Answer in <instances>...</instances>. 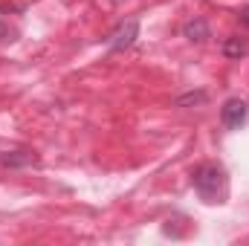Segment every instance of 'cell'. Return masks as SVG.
Here are the masks:
<instances>
[{"label":"cell","mask_w":249,"mask_h":246,"mask_svg":"<svg viewBox=\"0 0 249 246\" xmlns=\"http://www.w3.org/2000/svg\"><path fill=\"white\" fill-rule=\"evenodd\" d=\"M238 18H241V23H247L249 26V6H244V9L238 12Z\"/></svg>","instance_id":"ba28073f"},{"label":"cell","mask_w":249,"mask_h":246,"mask_svg":"<svg viewBox=\"0 0 249 246\" xmlns=\"http://www.w3.org/2000/svg\"><path fill=\"white\" fill-rule=\"evenodd\" d=\"M209 96L203 93V90H197V93H186V96H180V99H174V107H188V105H203Z\"/></svg>","instance_id":"52a82bcc"},{"label":"cell","mask_w":249,"mask_h":246,"mask_svg":"<svg viewBox=\"0 0 249 246\" xmlns=\"http://www.w3.org/2000/svg\"><path fill=\"white\" fill-rule=\"evenodd\" d=\"M136 38H139V20H136V18H127V20H122V23L113 29V35H110V50L122 53L127 47H133Z\"/></svg>","instance_id":"3957f363"},{"label":"cell","mask_w":249,"mask_h":246,"mask_svg":"<svg viewBox=\"0 0 249 246\" xmlns=\"http://www.w3.org/2000/svg\"><path fill=\"white\" fill-rule=\"evenodd\" d=\"M191 183H194V191L200 194V200H206V203H226V197H229L226 168L217 165V162L197 165L191 171Z\"/></svg>","instance_id":"6da1fadb"},{"label":"cell","mask_w":249,"mask_h":246,"mask_svg":"<svg viewBox=\"0 0 249 246\" xmlns=\"http://www.w3.org/2000/svg\"><path fill=\"white\" fill-rule=\"evenodd\" d=\"M249 119V105L247 99H226L220 107V122L226 124L229 130H238L241 124H247Z\"/></svg>","instance_id":"7a4b0ae2"},{"label":"cell","mask_w":249,"mask_h":246,"mask_svg":"<svg viewBox=\"0 0 249 246\" xmlns=\"http://www.w3.org/2000/svg\"><path fill=\"white\" fill-rule=\"evenodd\" d=\"M247 53H249L247 38L235 35V38H226V41H223V55H226V58H244Z\"/></svg>","instance_id":"5b68a950"},{"label":"cell","mask_w":249,"mask_h":246,"mask_svg":"<svg viewBox=\"0 0 249 246\" xmlns=\"http://www.w3.org/2000/svg\"><path fill=\"white\" fill-rule=\"evenodd\" d=\"M0 162H3L6 168H20V165H32V162H35V157H32V154H26V151H15V154H6Z\"/></svg>","instance_id":"8992f818"},{"label":"cell","mask_w":249,"mask_h":246,"mask_svg":"<svg viewBox=\"0 0 249 246\" xmlns=\"http://www.w3.org/2000/svg\"><path fill=\"white\" fill-rule=\"evenodd\" d=\"M183 35H186L188 41H194V44H203V41L212 38L209 23H206L203 18H191V20H186V23H183Z\"/></svg>","instance_id":"277c9868"}]
</instances>
